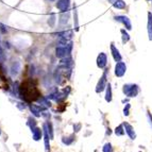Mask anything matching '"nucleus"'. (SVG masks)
<instances>
[{
	"label": "nucleus",
	"mask_w": 152,
	"mask_h": 152,
	"mask_svg": "<svg viewBox=\"0 0 152 152\" xmlns=\"http://www.w3.org/2000/svg\"><path fill=\"white\" fill-rule=\"evenodd\" d=\"M122 125H123V128H125V131H126V134L129 136V138L132 140L136 139V132H135L134 128L129 122H127V121L122 122Z\"/></svg>",
	"instance_id": "obj_6"
},
{
	"label": "nucleus",
	"mask_w": 152,
	"mask_h": 152,
	"mask_svg": "<svg viewBox=\"0 0 152 152\" xmlns=\"http://www.w3.org/2000/svg\"><path fill=\"white\" fill-rule=\"evenodd\" d=\"M31 132H32V137L33 139L35 140V141H38V140H41L42 136H43V130H42L39 127H35V128H33L32 130H31Z\"/></svg>",
	"instance_id": "obj_12"
},
{
	"label": "nucleus",
	"mask_w": 152,
	"mask_h": 152,
	"mask_svg": "<svg viewBox=\"0 0 152 152\" xmlns=\"http://www.w3.org/2000/svg\"><path fill=\"white\" fill-rule=\"evenodd\" d=\"M68 18H69V14L67 12H62V14L60 15V25H65L67 23Z\"/></svg>",
	"instance_id": "obj_19"
},
{
	"label": "nucleus",
	"mask_w": 152,
	"mask_h": 152,
	"mask_svg": "<svg viewBox=\"0 0 152 152\" xmlns=\"http://www.w3.org/2000/svg\"><path fill=\"white\" fill-rule=\"evenodd\" d=\"M115 20L118 21V23H121L123 26L126 27L127 30H131L132 29V25H131V21L129 19L127 16H123V15H119V16H116L115 17Z\"/></svg>",
	"instance_id": "obj_10"
},
{
	"label": "nucleus",
	"mask_w": 152,
	"mask_h": 152,
	"mask_svg": "<svg viewBox=\"0 0 152 152\" xmlns=\"http://www.w3.org/2000/svg\"><path fill=\"white\" fill-rule=\"evenodd\" d=\"M80 130H81V123H76V125H73V132H75V133H78Z\"/></svg>",
	"instance_id": "obj_28"
},
{
	"label": "nucleus",
	"mask_w": 152,
	"mask_h": 152,
	"mask_svg": "<svg viewBox=\"0 0 152 152\" xmlns=\"http://www.w3.org/2000/svg\"><path fill=\"white\" fill-rule=\"evenodd\" d=\"M105 101L108 103L112 102L113 100V91H112V85L111 83H108L106 84V87H105V96H104Z\"/></svg>",
	"instance_id": "obj_13"
},
{
	"label": "nucleus",
	"mask_w": 152,
	"mask_h": 152,
	"mask_svg": "<svg viewBox=\"0 0 152 152\" xmlns=\"http://www.w3.org/2000/svg\"><path fill=\"white\" fill-rule=\"evenodd\" d=\"M29 108H30V111H31V113H32L33 116L36 117V118L42 117V113H43L45 110H47V108H45V106H42V105H36V104H30Z\"/></svg>",
	"instance_id": "obj_5"
},
{
	"label": "nucleus",
	"mask_w": 152,
	"mask_h": 152,
	"mask_svg": "<svg viewBox=\"0 0 152 152\" xmlns=\"http://www.w3.org/2000/svg\"><path fill=\"white\" fill-rule=\"evenodd\" d=\"M73 21H75V30L78 31L79 30V23H78V12H77L76 8H75V11H73Z\"/></svg>",
	"instance_id": "obj_25"
},
{
	"label": "nucleus",
	"mask_w": 152,
	"mask_h": 152,
	"mask_svg": "<svg viewBox=\"0 0 152 152\" xmlns=\"http://www.w3.org/2000/svg\"><path fill=\"white\" fill-rule=\"evenodd\" d=\"M43 133H44V145H45V151L50 152V136L49 133L47 131L46 125H43Z\"/></svg>",
	"instance_id": "obj_9"
},
{
	"label": "nucleus",
	"mask_w": 152,
	"mask_h": 152,
	"mask_svg": "<svg viewBox=\"0 0 152 152\" xmlns=\"http://www.w3.org/2000/svg\"><path fill=\"white\" fill-rule=\"evenodd\" d=\"M47 98H48V99H51V100H54L56 102H62L63 100H65L67 98V96H66L63 91H54V93L50 94Z\"/></svg>",
	"instance_id": "obj_8"
},
{
	"label": "nucleus",
	"mask_w": 152,
	"mask_h": 152,
	"mask_svg": "<svg viewBox=\"0 0 152 152\" xmlns=\"http://www.w3.org/2000/svg\"><path fill=\"white\" fill-rule=\"evenodd\" d=\"M139 152H141V151H139Z\"/></svg>",
	"instance_id": "obj_33"
},
{
	"label": "nucleus",
	"mask_w": 152,
	"mask_h": 152,
	"mask_svg": "<svg viewBox=\"0 0 152 152\" xmlns=\"http://www.w3.org/2000/svg\"><path fill=\"white\" fill-rule=\"evenodd\" d=\"M102 152H114V148L111 143H105L102 147Z\"/></svg>",
	"instance_id": "obj_24"
},
{
	"label": "nucleus",
	"mask_w": 152,
	"mask_h": 152,
	"mask_svg": "<svg viewBox=\"0 0 152 152\" xmlns=\"http://www.w3.org/2000/svg\"><path fill=\"white\" fill-rule=\"evenodd\" d=\"M127 71V65L125 62H117L116 66H115V76L118 77V78H121V77L125 76V73Z\"/></svg>",
	"instance_id": "obj_4"
},
{
	"label": "nucleus",
	"mask_w": 152,
	"mask_h": 152,
	"mask_svg": "<svg viewBox=\"0 0 152 152\" xmlns=\"http://www.w3.org/2000/svg\"><path fill=\"white\" fill-rule=\"evenodd\" d=\"M111 52H112V56H113V58H114L115 62H120L121 61V58H121V54L119 53V50L117 49L113 43L111 44Z\"/></svg>",
	"instance_id": "obj_14"
},
{
	"label": "nucleus",
	"mask_w": 152,
	"mask_h": 152,
	"mask_svg": "<svg viewBox=\"0 0 152 152\" xmlns=\"http://www.w3.org/2000/svg\"><path fill=\"white\" fill-rule=\"evenodd\" d=\"M75 135H70V136H64V137L62 138V143L64 144V145H66V146H70L71 144L75 141Z\"/></svg>",
	"instance_id": "obj_17"
},
{
	"label": "nucleus",
	"mask_w": 152,
	"mask_h": 152,
	"mask_svg": "<svg viewBox=\"0 0 152 152\" xmlns=\"http://www.w3.org/2000/svg\"><path fill=\"white\" fill-rule=\"evenodd\" d=\"M114 133H115V135H117V136H123V135L126 134V131H125V128H123L122 123L115 128Z\"/></svg>",
	"instance_id": "obj_18"
},
{
	"label": "nucleus",
	"mask_w": 152,
	"mask_h": 152,
	"mask_svg": "<svg viewBox=\"0 0 152 152\" xmlns=\"http://www.w3.org/2000/svg\"><path fill=\"white\" fill-rule=\"evenodd\" d=\"M112 3H113V6L116 8V9H125L126 8V2L123 1V0H110Z\"/></svg>",
	"instance_id": "obj_16"
},
{
	"label": "nucleus",
	"mask_w": 152,
	"mask_h": 152,
	"mask_svg": "<svg viewBox=\"0 0 152 152\" xmlns=\"http://www.w3.org/2000/svg\"><path fill=\"white\" fill-rule=\"evenodd\" d=\"M0 135H1V131H0Z\"/></svg>",
	"instance_id": "obj_32"
},
{
	"label": "nucleus",
	"mask_w": 152,
	"mask_h": 152,
	"mask_svg": "<svg viewBox=\"0 0 152 152\" xmlns=\"http://www.w3.org/2000/svg\"><path fill=\"white\" fill-rule=\"evenodd\" d=\"M56 6L61 12H67L70 6V0H58Z\"/></svg>",
	"instance_id": "obj_11"
},
{
	"label": "nucleus",
	"mask_w": 152,
	"mask_h": 152,
	"mask_svg": "<svg viewBox=\"0 0 152 152\" xmlns=\"http://www.w3.org/2000/svg\"><path fill=\"white\" fill-rule=\"evenodd\" d=\"M54 23H56V15L51 14V15H50L49 19H48V23H49V26L53 27V26H54Z\"/></svg>",
	"instance_id": "obj_27"
},
{
	"label": "nucleus",
	"mask_w": 152,
	"mask_h": 152,
	"mask_svg": "<svg viewBox=\"0 0 152 152\" xmlns=\"http://www.w3.org/2000/svg\"><path fill=\"white\" fill-rule=\"evenodd\" d=\"M122 91L128 98H134L139 93V87L137 84H125L122 87Z\"/></svg>",
	"instance_id": "obj_2"
},
{
	"label": "nucleus",
	"mask_w": 152,
	"mask_h": 152,
	"mask_svg": "<svg viewBox=\"0 0 152 152\" xmlns=\"http://www.w3.org/2000/svg\"><path fill=\"white\" fill-rule=\"evenodd\" d=\"M3 56V50L2 48H1V46H0V56Z\"/></svg>",
	"instance_id": "obj_30"
},
{
	"label": "nucleus",
	"mask_w": 152,
	"mask_h": 152,
	"mask_svg": "<svg viewBox=\"0 0 152 152\" xmlns=\"http://www.w3.org/2000/svg\"><path fill=\"white\" fill-rule=\"evenodd\" d=\"M120 32H121V39H122V43L123 44H126V43H128L129 41H130V35L128 34V32H127L125 29H121L120 30Z\"/></svg>",
	"instance_id": "obj_23"
},
{
	"label": "nucleus",
	"mask_w": 152,
	"mask_h": 152,
	"mask_svg": "<svg viewBox=\"0 0 152 152\" xmlns=\"http://www.w3.org/2000/svg\"><path fill=\"white\" fill-rule=\"evenodd\" d=\"M19 95H20L21 99L25 100L26 102H32L41 97V93L37 89V87L34 84H32L31 81L23 82V84L19 86Z\"/></svg>",
	"instance_id": "obj_1"
},
{
	"label": "nucleus",
	"mask_w": 152,
	"mask_h": 152,
	"mask_svg": "<svg viewBox=\"0 0 152 152\" xmlns=\"http://www.w3.org/2000/svg\"><path fill=\"white\" fill-rule=\"evenodd\" d=\"M97 66L100 69H104L106 64H108V56L104 52H100L97 56Z\"/></svg>",
	"instance_id": "obj_7"
},
{
	"label": "nucleus",
	"mask_w": 152,
	"mask_h": 152,
	"mask_svg": "<svg viewBox=\"0 0 152 152\" xmlns=\"http://www.w3.org/2000/svg\"><path fill=\"white\" fill-rule=\"evenodd\" d=\"M48 1H54V0H48Z\"/></svg>",
	"instance_id": "obj_31"
},
{
	"label": "nucleus",
	"mask_w": 152,
	"mask_h": 152,
	"mask_svg": "<svg viewBox=\"0 0 152 152\" xmlns=\"http://www.w3.org/2000/svg\"><path fill=\"white\" fill-rule=\"evenodd\" d=\"M106 77H108V69L104 70V72H103L102 77L100 78L99 81H98V83H97L96 89H95L97 94L102 93V91L105 89V87H106V84H108V80H106Z\"/></svg>",
	"instance_id": "obj_3"
},
{
	"label": "nucleus",
	"mask_w": 152,
	"mask_h": 152,
	"mask_svg": "<svg viewBox=\"0 0 152 152\" xmlns=\"http://www.w3.org/2000/svg\"><path fill=\"white\" fill-rule=\"evenodd\" d=\"M27 125H28V127L30 128V130H32L33 128H35V127L37 126V121H36L35 118H33L32 116H30L29 118H28V122H27Z\"/></svg>",
	"instance_id": "obj_22"
},
{
	"label": "nucleus",
	"mask_w": 152,
	"mask_h": 152,
	"mask_svg": "<svg viewBox=\"0 0 152 152\" xmlns=\"http://www.w3.org/2000/svg\"><path fill=\"white\" fill-rule=\"evenodd\" d=\"M70 91H71V89H70V87H69V86H67L66 88H64V89H63V93H64L66 96H68V94L70 93Z\"/></svg>",
	"instance_id": "obj_29"
},
{
	"label": "nucleus",
	"mask_w": 152,
	"mask_h": 152,
	"mask_svg": "<svg viewBox=\"0 0 152 152\" xmlns=\"http://www.w3.org/2000/svg\"><path fill=\"white\" fill-rule=\"evenodd\" d=\"M130 108H131V104H130V103H127V104L125 105V108H123V115L126 117L130 115Z\"/></svg>",
	"instance_id": "obj_26"
},
{
	"label": "nucleus",
	"mask_w": 152,
	"mask_h": 152,
	"mask_svg": "<svg viewBox=\"0 0 152 152\" xmlns=\"http://www.w3.org/2000/svg\"><path fill=\"white\" fill-rule=\"evenodd\" d=\"M19 69H20V64L16 62L14 64L12 65V68H11V72H12V76H17L18 72H19Z\"/></svg>",
	"instance_id": "obj_20"
},
{
	"label": "nucleus",
	"mask_w": 152,
	"mask_h": 152,
	"mask_svg": "<svg viewBox=\"0 0 152 152\" xmlns=\"http://www.w3.org/2000/svg\"><path fill=\"white\" fill-rule=\"evenodd\" d=\"M147 30H148V37L152 41V14L151 12L148 13V23H147Z\"/></svg>",
	"instance_id": "obj_15"
},
{
	"label": "nucleus",
	"mask_w": 152,
	"mask_h": 152,
	"mask_svg": "<svg viewBox=\"0 0 152 152\" xmlns=\"http://www.w3.org/2000/svg\"><path fill=\"white\" fill-rule=\"evenodd\" d=\"M45 125H46L47 131H48V133H49L50 139H53V136H54V134H53V126H52V123L50 122V121H47V122H45Z\"/></svg>",
	"instance_id": "obj_21"
}]
</instances>
